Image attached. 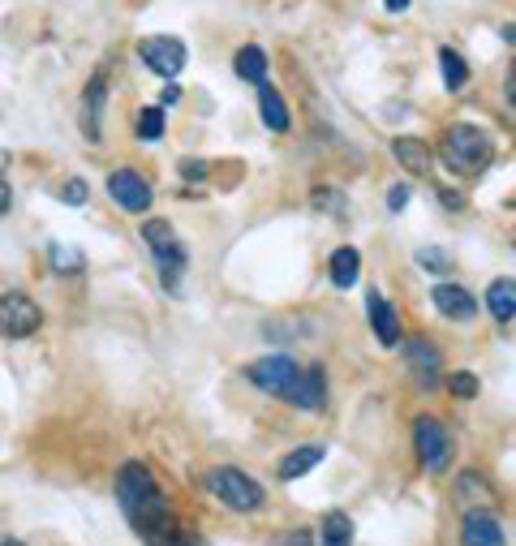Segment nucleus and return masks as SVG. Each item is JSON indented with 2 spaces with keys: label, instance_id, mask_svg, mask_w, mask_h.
<instances>
[{
  "label": "nucleus",
  "instance_id": "nucleus-23",
  "mask_svg": "<svg viewBox=\"0 0 516 546\" xmlns=\"http://www.w3.org/2000/svg\"><path fill=\"white\" fill-rule=\"evenodd\" d=\"M439 65H443V86H448V91H461L469 82V65L456 48H439Z\"/></svg>",
  "mask_w": 516,
  "mask_h": 546
},
{
  "label": "nucleus",
  "instance_id": "nucleus-37",
  "mask_svg": "<svg viewBox=\"0 0 516 546\" xmlns=\"http://www.w3.org/2000/svg\"><path fill=\"white\" fill-rule=\"evenodd\" d=\"M181 546H207L203 538H181Z\"/></svg>",
  "mask_w": 516,
  "mask_h": 546
},
{
  "label": "nucleus",
  "instance_id": "nucleus-1",
  "mask_svg": "<svg viewBox=\"0 0 516 546\" xmlns=\"http://www.w3.org/2000/svg\"><path fill=\"white\" fill-rule=\"evenodd\" d=\"M117 499L129 516V525H134V534L147 546H181L185 534L177 529V516H172V508L164 504V495H160V486H155L147 465H138V461L121 465Z\"/></svg>",
  "mask_w": 516,
  "mask_h": 546
},
{
  "label": "nucleus",
  "instance_id": "nucleus-26",
  "mask_svg": "<svg viewBox=\"0 0 516 546\" xmlns=\"http://www.w3.org/2000/svg\"><path fill=\"white\" fill-rule=\"evenodd\" d=\"M448 392H452L456 400H469V396H478V379H473L469 370H461V375L448 379Z\"/></svg>",
  "mask_w": 516,
  "mask_h": 546
},
{
  "label": "nucleus",
  "instance_id": "nucleus-30",
  "mask_svg": "<svg viewBox=\"0 0 516 546\" xmlns=\"http://www.w3.org/2000/svg\"><path fill=\"white\" fill-rule=\"evenodd\" d=\"M181 177H185V181H203V177H207V164H203V160H185V164H181Z\"/></svg>",
  "mask_w": 516,
  "mask_h": 546
},
{
  "label": "nucleus",
  "instance_id": "nucleus-22",
  "mask_svg": "<svg viewBox=\"0 0 516 546\" xmlns=\"http://www.w3.org/2000/svg\"><path fill=\"white\" fill-rule=\"evenodd\" d=\"M319 546H353V521L344 512H327L319 529Z\"/></svg>",
  "mask_w": 516,
  "mask_h": 546
},
{
  "label": "nucleus",
  "instance_id": "nucleus-13",
  "mask_svg": "<svg viewBox=\"0 0 516 546\" xmlns=\"http://www.w3.org/2000/svg\"><path fill=\"white\" fill-rule=\"evenodd\" d=\"M366 306H370V327H375L379 344L396 349V344H400V319H396V310L387 306V297L370 289V293H366Z\"/></svg>",
  "mask_w": 516,
  "mask_h": 546
},
{
  "label": "nucleus",
  "instance_id": "nucleus-34",
  "mask_svg": "<svg viewBox=\"0 0 516 546\" xmlns=\"http://www.w3.org/2000/svg\"><path fill=\"white\" fill-rule=\"evenodd\" d=\"M383 5H387V9H392V13H405V9L413 5V0H383Z\"/></svg>",
  "mask_w": 516,
  "mask_h": 546
},
{
  "label": "nucleus",
  "instance_id": "nucleus-8",
  "mask_svg": "<svg viewBox=\"0 0 516 546\" xmlns=\"http://www.w3.org/2000/svg\"><path fill=\"white\" fill-rule=\"evenodd\" d=\"M0 323H5V336H9V340H26V336H35V332H39L43 310L35 306L31 297L9 293L5 301H0Z\"/></svg>",
  "mask_w": 516,
  "mask_h": 546
},
{
  "label": "nucleus",
  "instance_id": "nucleus-35",
  "mask_svg": "<svg viewBox=\"0 0 516 546\" xmlns=\"http://www.w3.org/2000/svg\"><path fill=\"white\" fill-rule=\"evenodd\" d=\"M177 99H181V91H177V86H168V91H164V99H160V104L168 108V104H177Z\"/></svg>",
  "mask_w": 516,
  "mask_h": 546
},
{
  "label": "nucleus",
  "instance_id": "nucleus-3",
  "mask_svg": "<svg viewBox=\"0 0 516 546\" xmlns=\"http://www.w3.org/2000/svg\"><path fill=\"white\" fill-rule=\"evenodd\" d=\"M142 241H147V250L155 254V267H160V280L168 293H181V276L185 267H190V254H185L177 228L168 220H147L142 224Z\"/></svg>",
  "mask_w": 516,
  "mask_h": 546
},
{
  "label": "nucleus",
  "instance_id": "nucleus-15",
  "mask_svg": "<svg viewBox=\"0 0 516 546\" xmlns=\"http://www.w3.org/2000/svg\"><path fill=\"white\" fill-rule=\"evenodd\" d=\"M405 357H409V366H413V375H418L422 387L435 383V375H439V349H430V340L413 336V340L405 344Z\"/></svg>",
  "mask_w": 516,
  "mask_h": 546
},
{
  "label": "nucleus",
  "instance_id": "nucleus-19",
  "mask_svg": "<svg viewBox=\"0 0 516 546\" xmlns=\"http://www.w3.org/2000/svg\"><path fill=\"white\" fill-rule=\"evenodd\" d=\"M233 69H237V78H246V82H267V52L258 48V43H246V48H237L233 56Z\"/></svg>",
  "mask_w": 516,
  "mask_h": 546
},
{
  "label": "nucleus",
  "instance_id": "nucleus-5",
  "mask_svg": "<svg viewBox=\"0 0 516 546\" xmlns=\"http://www.w3.org/2000/svg\"><path fill=\"white\" fill-rule=\"evenodd\" d=\"M413 448H418L422 469H430V473H443L452 465V435H448V426L435 418H422L413 426Z\"/></svg>",
  "mask_w": 516,
  "mask_h": 546
},
{
  "label": "nucleus",
  "instance_id": "nucleus-12",
  "mask_svg": "<svg viewBox=\"0 0 516 546\" xmlns=\"http://www.w3.org/2000/svg\"><path fill=\"white\" fill-rule=\"evenodd\" d=\"M461 538H465V546H504V525H499V516H491V512H465Z\"/></svg>",
  "mask_w": 516,
  "mask_h": 546
},
{
  "label": "nucleus",
  "instance_id": "nucleus-28",
  "mask_svg": "<svg viewBox=\"0 0 516 546\" xmlns=\"http://www.w3.org/2000/svg\"><path fill=\"white\" fill-rule=\"evenodd\" d=\"M418 263L426 271H439V276H448V271H452V258L443 254V250H418Z\"/></svg>",
  "mask_w": 516,
  "mask_h": 546
},
{
  "label": "nucleus",
  "instance_id": "nucleus-27",
  "mask_svg": "<svg viewBox=\"0 0 516 546\" xmlns=\"http://www.w3.org/2000/svg\"><path fill=\"white\" fill-rule=\"evenodd\" d=\"M52 267H56V271H65V276H74V271H82V254L52 246Z\"/></svg>",
  "mask_w": 516,
  "mask_h": 546
},
{
  "label": "nucleus",
  "instance_id": "nucleus-6",
  "mask_svg": "<svg viewBox=\"0 0 516 546\" xmlns=\"http://www.w3.org/2000/svg\"><path fill=\"white\" fill-rule=\"evenodd\" d=\"M246 379L258 387V392H271V396L289 400L293 387H297V379H301V366L289 362V357H263V362H254V366L246 370Z\"/></svg>",
  "mask_w": 516,
  "mask_h": 546
},
{
  "label": "nucleus",
  "instance_id": "nucleus-38",
  "mask_svg": "<svg viewBox=\"0 0 516 546\" xmlns=\"http://www.w3.org/2000/svg\"><path fill=\"white\" fill-rule=\"evenodd\" d=\"M5 546H22V542H13V538H9V542H5Z\"/></svg>",
  "mask_w": 516,
  "mask_h": 546
},
{
  "label": "nucleus",
  "instance_id": "nucleus-29",
  "mask_svg": "<svg viewBox=\"0 0 516 546\" xmlns=\"http://www.w3.org/2000/svg\"><path fill=\"white\" fill-rule=\"evenodd\" d=\"M405 203H409V185H392L387 190V211H405Z\"/></svg>",
  "mask_w": 516,
  "mask_h": 546
},
{
  "label": "nucleus",
  "instance_id": "nucleus-2",
  "mask_svg": "<svg viewBox=\"0 0 516 546\" xmlns=\"http://www.w3.org/2000/svg\"><path fill=\"white\" fill-rule=\"evenodd\" d=\"M439 155H443V164H448L456 177H473V172H482L486 164L495 160V142L478 125H452L448 134H443Z\"/></svg>",
  "mask_w": 516,
  "mask_h": 546
},
{
  "label": "nucleus",
  "instance_id": "nucleus-18",
  "mask_svg": "<svg viewBox=\"0 0 516 546\" xmlns=\"http://www.w3.org/2000/svg\"><path fill=\"white\" fill-rule=\"evenodd\" d=\"M258 108H263L267 129H276V134H284V129H289V108H284V95L276 91V86L258 82Z\"/></svg>",
  "mask_w": 516,
  "mask_h": 546
},
{
  "label": "nucleus",
  "instance_id": "nucleus-14",
  "mask_svg": "<svg viewBox=\"0 0 516 546\" xmlns=\"http://www.w3.org/2000/svg\"><path fill=\"white\" fill-rule=\"evenodd\" d=\"M293 405L297 409H323V400H327V375H323V366H306L301 370V379L293 387Z\"/></svg>",
  "mask_w": 516,
  "mask_h": 546
},
{
  "label": "nucleus",
  "instance_id": "nucleus-16",
  "mask_svg": "<svg viewBox=\"0 0 516 546\" xmlns=\"http://www.w3.org/2000/svg\"><path fill=\"white\" fill-rule=\"evenodd\" d=\"M392 151H396V160L405 164V172H413V177H430V147L422 138H392Z\"/></svg>",
  "mask_w": 516,
  "mask_h": 546
},
{
  "label": "nucleus",
  "instance_id": "nucleus-31",
  "mask_svg": "<svg viewBox=\"0 0 516 546\" xmlns=\"http://www.w3.org/2000/svg\"><path fill=\"white\" fill-rule=\"evenodd\" d=\"M65 203H74V207L86 203V181H69L65 185Z\"/></svg>",
  "mask_w": 516,
  "mask_h": 546
},
{
  "label": "nucleus",
  "instance_id": "nucleus-25",
  "mask_svg": "<svg viewBox=\"0 0 516 546\" xmlns=\"http://www.w3.org/2000/svg\"><path fill=\"white\" fill-rule=\"evenodd\" d=\"M456 499H461V504H465V499H482V504H491V486H486V478H482V473H461V482H456Z\"/></svg>",
  "mask_w": 516,
  "mask_h": 546
},
{
  "label": "nucleus",
  "instance_id": "nucleus-7",
  "mask_svg": "<svg viewBox=\"0 0 516 546\" xmlns=\"http://www.w3.org/2000/svg\"><path fill=\"white\" fill-rule=\"evenodd\" d=\"M138 61L147 65L151 74H160V78L172 82L185 69V43L172 39V35H151V39L138 43Z\"/></svg>",
  "mask_w": 516,
  "mask_h": 546
},
{
  "label": "nucleus",
  "instance_id": "nucleus-33",
  "mask_svg": "<svg viewBox=\"0 0 516 546\" xmlns=\"http://www.w3.org/2000/svg\"><path fill=\"white\" fill-rule=\"evenodd\" d=\"M284 546H310V534H306V529H297V534L284 538Z\"/></svg>",
  "mask_w": 516,
  "mask_h": 546
},
{
  "label": "nucleus",
  "instance_id": "nucleus-11",
  "mask_svg": "<svg viewBox=\"0 0 516 546\" xmlns=\"http://www.w3.org/2000/svg\"><path fill=\"white\" fill-rule=\"evenodd\" d=\"M430 297H435V310L452 323H469L473 314H478V301H473V293L461 289V284H435Z\"/></svg>",
  "mask_w": 516,
  "mask_h": 546
},
{
  "label": "nucleus",
  "instance_id": "nucleus-10",
  "mask_svg": "<svg viewBox=\"0 0 516 546\" xmlns=\"http://www.w3.org/2000/svg\"><path fill=\"white\" fill-rule=\"evenodd\" d=\"M104 95H108V69H99L82 95V129L91 142H104V125H99V117H104Z\"/></svg>",
  "mask_w": 516,
  "mask_h": 546
},
{
  "label": "nucleus",
  "instance_id": "nucleus-32",
  "mask_svg": "<svg viewBox=\"0 0 516 546\" xmlns=\"http://www.w3.org/2000/svg\"><path fill=\"white\" fill-rule=\"evenodd\" d=\"M504 95H508V104L516 108V61L508 65V82H504Z\"/></svg>",
  "mask_w": 516,
  "mask_h": 546
},
{
  "label": "nucleus",
  "instance_id": "nucleus-36",
  "mask_svg": "<svg viewBox=\"0 0 516 546\" xmlns=\"http://www.w3.org/2000/svg\"><path fill=\"white\" fill-rule=\"evenodd\" d=\"M504 43H508V48H516V22L504 26Z\"/></svg>",
  "mask_w": 516,
  "mask_h": 546
},
{
  "label": "nucleus",
  "instance_id": "nucleus-4",
  "mask_svg": "<svg viewBox=\"0 0 516 546\" xmlns=\"http://www.w3.org/2000/svg\"><path fill=\"white\" fill-rule=\"evenodd\" d=\"M207 486H211V495L220 499L224 508H233V512H258V508H263V486H258L250 473L233 469V465L215 469L207 478Z\"/></svg>",
  "mask_w": 516,
  "mask_h": 546
},
{
  "label": "nucleus",
  "instance_id": "nucleus-9",
  "mask_svg": "<svg viewBox=\"0 0 516 546\" xmlns=\"http://www.w3.org/2000/svg\"><path fill=\"white\" fill-rule=\"evenodd\" d=\"M108 194H112V203H121L125 211H134V215H142L151 207V185L138 177L134 168H117L108 177Z\"/></svg>",
  "mask_w": 516,
  "mask_h": 546
},
{
  "label": "nucleus",
  "instance_id": "nucleus-17",
  "mask_svg": "<svg viewBox=\"0 0 516 546\" xmlns=\"http://www.w3.org/2000/svg\"><path fill=\"white\" fill-rule=\"evenodd\" d=\"M323 456H327L323 443H306V448H297V452H289V456L280 461V478H284V482H297L301 473H310L314 465L323 461Z\"/></svg>",
  "mask_w": 516,
  "mask_h": 546
},
{
  "label": "nucleus",
  "instance_id": "nucleus-21",
  "mask_svg": "<svg viewBox=\"0 0 516 546\" xmlns=\"http://www.w3.org/2000/svg\"><path fill=\"white\" fill-rule=\"evenodd\" d=\"M357 276H362V258H357L353 246H340L332 254V284H336V289H353Z\"/></svg>",
  "mask_w": 516,
  "mask_h": 546
},
{
  "label": "nucleus",
  "instance_id": "nucleus-20",
  "mask_svg": "<svg viewBox=\"0 0 516 546\" xmlns=\"http://www.w3.org/2000/svg\"><path fill=\"white\" fill-rule=\"evenodd\" d=\"M486 310H491L499 323L516 319V280H495L491 289H486Z\"/></svg>",
  "mask_w": 516,
  "mask_h": 546
},
{
  "label": "nucleus",
  "instance_id": "nucleus-24",
  "mask_svg": "<svg viewBox=\"0 0 516 546\" xmlns=\"http://www.w3.org/2000/svg\"><path fill=\"white\" fill-rule=\"evenodd\" d=\"M138 138L142 142H160L164 138V104H151L138 112Z\"/></svg>",
  "mask_w": 516,
  "mask_h": 546
}]
</instances>
